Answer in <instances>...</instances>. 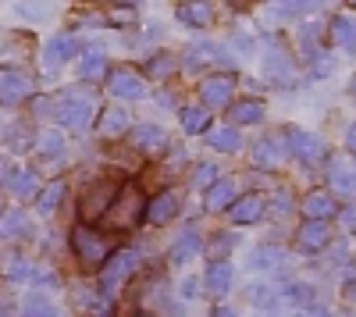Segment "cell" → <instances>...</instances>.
Wrapping results in <instances>:
<instances>
[{"label":"cell","instance_id":"obj_1","mask_svg":"<svg viewBox=\"0 0 356 317\" xmlns=\"http://www.w3.org/2000/svg\"><path fill=\"white\" fill-rule=\"evenodd\" d=\"M100 114V100L97 93H82V90H65L54 100V118L72 132H86L93 125V118Z\"/></svg>","mask_w":356,"mask_h":317},{"label":"cell","instance_id":"obj_2","mask_svg":"<svg viewBox=\"0 0 356 317\" xmlns=\"http://www.w3.org/2000/svg\"><path fill=\"white\" fill-rule=\"evenodd\" d=\"M72 246H75L79 261H82L86 268H100V264H107L111 257H114L107 236L97 232V228H89V225H75V228H72Z\"/></svg>","mask_w":356,"mask_h":317},{"label":"cell","instance_id":"obj_3","mask_svg":"<svg viewBox=\"0 0 356 317\" xmlns=\"http://www.w3.org/2000/svg\"><path fill=\"white\" fill-rule=\"evenodd\" d=\"M136 268H139L136 250H118L111 261H107V268H100V289H104V300H114L118 293H122V289H125V282L136 275Z\"/></svg>","mask_w":356,"mask_h":317},{"label":"cell","instance_id":"obj_4","mask_svg":"<svg viewBox=\"0 0 356 317\" xmlns=\"http://www.w3.org/2000/svg\"><path fill=\"white\" fill-rule=\"evenodd\" d=\"M285 147L296 161L310 164V168L328 161V143H324L317 132H307V129H285Z\"/></svg>","mask_w":356,"mask_h":317},{"label":"cell","instance_id":"obj_5","mask_svg":"<svg viewBox=\"0 0 356 317\" xmlns=\"http://www.w3.org/2000/svg\"><path fill=\"white\" fill-rule=\"evenodd\" d=\"M118 193H122V186H118V182H93V186L86 189V196H82L79 214H82L86 221L107 218L111 207H114V200H118Z\"/></svg>","mask_w":356,"mask_h":317},{"label":"cell","instance_id":"obj_6","mask_svg":"<svg viewBox=\"0 0 356 317\" xmlns=\"http://www.w3.org/2000/svg\"><path fill=\"white\" fill-rule=\"evenodd\" d=\"M139 218H146V200L139 196L136 186H125L122 193H118V200H114V207H111L107 221H111L114 228H132Z\"/></svg>","mask_w":356,"mask_h":317},{"label":"cell","instance_id":"obj_7","mask_svg":"<svg viewBox=\"0 0 356 317\" xmlns=\"http://www.w3.org/2000/svg\"><path fill=\"white\" fill-rule=\"evenodd\" d=\"M235 97V75L221 72V75H207L200 82V100L207 111H218V107H232Z\"/></svg>","mask_w":356,"mask_h":317},{"label":"cell","instance_id":"obj_8","mask_svg":"<svg viewBox=\"0 0 356 317\" xmlns=\"http://www.w3.org/2000/svg\"><path fill=\"white\" fill-rule=\"evenodd\" d=\"M300 214L307 221H332V218L342 214V207H339V200H335L332 189H310L303 196V204H300Z\"/></svg>","mask_w":356,"mask_h":317},{"label":"cell","instance_id":"obj_9","mask_svg":"<svg viewBox=\"0 0 356 317\" xmlns=\"http://www.w3.org/2000/svg\"><path fill=\"white\" fill-rule=\"evenodd\" d=\"M25 97H33V79L18 68H0V104L11 107L22 104Z\"/></svg>","mask_w":356,"mask_h":317},{"label":"cell","instance_id":"obj_10","mask_svg":"<svg viewBox=\"0 0 356 317\" xmlns=\"http://www.w3.org/2000/svg\"><path fill=\"white\" fill-rule=\"evenodd\" d=\"M332 246V228L328 221H303L296 232V250L300 253H321Z\"/></svg>","mask_w":356,"mask_h":317},{"label":"cell","instance_id":"obj_11","mask_svg":"<svg viewBox=\"0 0 356 317\" xmlns=\"http://www.w3.org/2000/svg\"><path fill=\"white\" fill-rule=\"evenodd\" d=\"M235 200H239V182H235V179H218L211 189L203 193V211H207V214L232 211Z\"/></svg>","mask_w":356,"mask_h":317},{"label":"cell","instance_id":"obj_12","mask_svg":"<svg viewBox=\"0 0 356 317\" xmlns=\"http://www.w3.org/2000/svg\"><path fill=\"white\" fill-rule=\"evenodd\" d=\"M264 75L271 79L275 86H292L296 82V65H292V54L282 47H271L264 57Z\"/></svg>","mask_w":356,"mask_h":317},{"label":"cell","instance_id":"obj_13","mask_svg":"<svg viewBox=\"0 0 356 317\" xmlns=\"http://www.w3.org/2000/svg\"><path fill=\"white\" fill-rule=\"evenodd\" d=\"M146 82L132 72V68H114L111 72V97H122V100H146Z\"/></svg>","mask_w":356,"mask_h":317},{"label":"cell","instance_id":"obj_14","mask_svg":"<svg viewBox=\"0 0 356 317\" xmlns=\"http://www.w3.org/2000/svg\"><path fill=\"white\" fill-rule=\"evenodd\" d=\"M178 207H182V200H178V193L171 189H161L150 204H146V221H150L154 228H164L168 221H175Z\"/></svg>","mask_w":356,"mask_h":317},{"label":"cell","instance_id":"obj_15","mask_svg":"<svg viewBox=\"0 0 356 317\" xmlns=\"http://www.w3.org/2000/svg\"><path fill=\"white\" fill-rule=\"evenodd\" d=\"M79 54V40L75 36H54L47 47H43V72H57L65 61H72V57Z\"/></svg>","mask_w":356,"mask_h":317},{"label":"cell","instance_id":"obj_16","mask_svg":"<svg viewBox=\"0 0 356 317\" xmlns=\"http://www.w3.org/2000/svg\"><path fill=\"white\" fill-rule=\"evenodd\" d=\"M264 214H267V200H264L260 193H246V196H239V200L232 204V211H228L232 225H257Z\"/></svg>","mask_w":356,"mask_h":317},{"label":"cell","instance_id":"obj_17","mask_svg":"<svg viewBox=\"0 0 356 317\" xmlns=\"http://www.w3.org/2000/svg\"><path fill=\"white\" fill-rule=\"evenodd\" d=\"M182 65H186V72H196V68H203V65H221V68H228L232 61H228V54H225L221 47H214V43H196V47L186 50Z\"/></svg>","mask_w":356,"mask_h":317},{"label":"cell","instance_id":"obj_18","mask_svg":"<svg viewBox=\"0 0 356 317\" xmlns=\"http://www.w3.org/2000/svg\"><path fill=\"white\" fill-rule=\"evenodd\" d=\"M132 143H136V150L146 154V157H161L168 150V132L161 125H139L132 132Z\"/></svg>","mask_w":356,"mask_h":317},{"label":"cell","instance_id":"obj_19","mask_svg":"<svg viewBox=\"0 0 356 317\" xmlns=\"http://www.w3.org/2000/svg\"><path fill=\"white\" fill-rule=\"evenodd\" d=\"M232 282H235V268H232L228 261H221V264H211V268H207L203 289H207V296H211V300H221V296H228Z\"/></svg>","mask_w":356,"mask_h":317},{"label":"cell","instance_id":"obj_20","mask_svg":"<svg viewBox=\"0 0 356 317\" xmlns=\"http://www.w3.org/2000/svg\"><path fill=\"white\" fill-rule=\"evenodd\" d=\"M264 100H257V97H243V100H235L232 107H228V125H260L264 122Z\"/></svg>","mask_w":356,"mask_h":317},{"label":"cell","instance_id":"obj_21","mask_svg":"<svg viewBox=\"0 0 356 317\" xmlns=\"http://www.w3.org/2000/svg\"><path fill=\"white\" fill-rule=\"evenodd\" d=\"M175 15H178V22H186L193 29H207L214 22V4L211 0H182V4L175 8Z\"/></svg>","mask_w":356,"mask_h":317},{"label":"cell","instance_id":"obj_22","mask_svg":"<svg viewBox=\"0 0 356 317\" xmlns=\"http://www.w3.org/2000/svg\"><path fill=\"white\" fill-rule=\"evenodd\" d=\"M200 250H203V239H200L196 228L189 225L186 232L175 239V246H171V253H168V261H171L175 268H182V264H189V261H193V257H196Z\"/></svg>","mask_w":356,"mask_h":317},{"label":"cell","instance_id":"obj_23","mask_svg":"<svg viewBox=\"0 0 356 317\" xmlns=\"http://www.w3.org/2000/svg\"><path fill=\"white\" fill-rule=\"evenodd\" d=\"M285 264H289V253H285L282 246H275V243L257 246V250L250 253V268H253V271H278V268H285Z\"/></svg>","mask_w":356,"mask_h":317},{"label":"cell","instance_id":"obj_24","mask_svg":"<svg viewBox=\"0 0 356 317\" xmlns=\"http://www.w3.org/2000/svg\"><path fill=\"white\" fill-rule=\"evenodd\" d=\"M328 36H332L335 47L356 54V18H349V15H335V18L328 22Z\"/></svg>","mask_w":356,"mask_h":317},{"label":"cell","instance_id":"obj_25","mask_svg":"<svg viewBox=\"0 0 356 317\" xmlns=\"http://www.w3.org/2000/svg\"><path fill=\"white\" fill-rule=\"evenodd\" d=\"M207 147H214L221 154H235V150H243V132L235 125H214L207 132Z\"/></svg>","mask_w":356,"mask_h":317},{"label":"cell","instance_id":"obj_26","mask_svg":"<svg viewBox=\"0 0 356 317\" xmlns=\"http://www.w3.org/2000/svg\"><path fill=\"white\" fill-rule=\"evenodd\" d=\"M33 236V221L25 211H4L0 214V239H29Z\"/></svg>","mask_w":356,"mask_h":317},{"label":"cell","instance_id":"obj_27","mask_svg":"<svg viewBox=\"0 0 356 317\" xmlns=\"http://www.w3.org/2000/svg\"><path fill=\"white\" fill-rule=\"evenodd\" d=\"M8 189L18 196V200H36L43 189H40V175L33 168H18L15 175H11V182H8Z\"/></svg>","mask_w":356,"mask_h":317},{"label":"cell","instance_id":"obj_28","mask_svg":"<svg viewBox=\"0 0 356 317\" xmlns=\"http://www.w3.org/2000/svg\"><path fill=\"white\" fill-rule=\"evenodd\" d=\"M129 125H132V118L122 111V107H107L104 114H100V136L104 139H118V136H125L129 132Z\"/></svg>","mask_w":356,"mask_h":317},{"label":"cell","instance_id":"obj_29","mask_svg":"<svg viewBox=\"0 0 356 317\" xmlns=\"http://www.w3.org/2000/svg\"><path fill=\"white\" fill-rule=\"evenodd\" d=\"M328 182H332V193L356 196V171H349L346 161H332V168H328Z\"/></svg>","mask_w":356,"mask_h":317},{"label":"cell","instance_id":"obj_30","mask_svg":"<svg viewBox=\"0 0 356 317\" xmlns=\"http://www.w3.org/2000/svg\"><path fill=\"white\" fill-rule=\"evenodd\" d=\"M253 164L264 168V171H275L282 164V147H278V139H260L257 147H253Z\"/></svg>","mask_w":356,"mask_h":317},{"label":"cell","instance_id":"obj_31","mask_svg":"<svg viewBox=\"0 0 356 317\" xmlns=\"http://www.w3.org/2000/svg\"><path fill=\"white\" fill-rule=\"evenodd\" d=\"M61 200H65V182L57 179V182H50V186H43V193L36 196V214H54L57 207H61Z\"/></svg>","mask_w":356,"mask_h":317},{"label":"cell","instance_id":"obj_32","mask_svg":"<svg viewBox=\"0 0 356 317\" xmlns=\"http://www.w3.org/2000/svg\"><path fill=\"white\" fill-rule=\"evenodd\" d=\"M207 125H211V111H207L203 104H200V107H186V111H182V129H186V136L211 132Z\"/></svg>","mask_w":356,"mask_h":317},{"label":"cell","instance_id":"obj_33","mask_svg":"<svg viewBox=\"0 0 356 317\" xmlns=\"http://www.w3.org/2000/svg\"><path fill=\"white\" fill-rule=\"evenodd\" d=\"M107 75V57L104 54H86L79 61V79L82 82H100Z\"/></svg>","mask_w":356,"mask_h":317},{"label":"cell","instance_id":"obj_34","mask_svg":"<svg viewBox=\"0 0 356 317\" xmlns=\"http://www.w3.org/2000/svg\"><path fill=\"white\" fill-rule=\"evenodd\" d=\"M232 246H235V236H232V232H218L211 243H207V257H211L214 264H221L225 257L232 253Z\"/></svg>","mask_w":356,"mask_h":317},{"label":"cell","instance_id":"obj_35","mask_svg":"<svg viewBox=\"0 0 356 317\" xmlns=\"http://www.w3.org/2000/svg\"><path fill=\"white\" fill-rule=\"evenodd\" d=\"M36 154H43V157H61V154H65V136H61V132H43V136L36 139Z\"/></svg>","mask_w":356,"mask_h":317},{"label":"cell","instance_id":"obj_36","mask_svg":"<svg viewBox=\"0 0 356 317\" xmlns=\"http://www.w3.org/2000/svg\"><path fill=\"white\" fill-rule=\"evenodd\" d=\"M18 317H57V307H54L47 296H33V300L22 307Z\"/></svg>","mask_w":356,"mask_h":317},{"label":"cell","instance_id":"obj_37","mask_svg":"<svg viewBox=\"0 0 356 317\" xmlns=\"http://www.w3.org/2000/svg\"><path fill=\"white\" fill-rule=\"evenodd\" d=\"M189 182H193L196 189H203V193H207V189H211V186L218 182V164H196Z\"/></svg>","mask_w":356,"mask_h":317},{"label":"cell","instance_id":"obj_38","mask_svg":"<svg viewBox=\"0 0 356 317\" xmlns=\"http://www.w3.org/2000/svg\"><path fill=\"white\" fill-rule=\"evenodd\" d=\"M289 300L296 303V307H314V285H307V282H292L289 285Z\"/></svg>","mask_w":356,"mask_h":317},{"label":"cell","instance_id":"obj_39","mask_svg":"<svg viewBox=\"0 0 356 317\" xmlns=\"http://www.w3.org/2000/svg\"><path fill=\"white\" fill-rule=\"evenodd\" d=\"M150 79H168L171 72H175V57L171 54H157V57H150Z\"/></svg>","mask_w":356,"mask_h":317},{"label":"cell","instance_id":"obj_40","mask_svg":"<svg viewBox=\"0 0 356 317\" xmlns=\"http://www.w3.org/2000/svg\"><path fill=\"white\" fill-rule=\"evenodd\" d=\"M8 275L11 278H36V268L33 264H29V261H22V257H11V261H8Z\"/></svg>","mask_w":356,"mask_h":317},{"label":"cell","instance_id":"obj_41","mask_svg":"<svg viewBox=\"0 0 356 317\" xmlns=\"http://www.w3.org/2000/svg\"><path fill=\"white\" fill-rule=\"evenodd\" d=\"M250 300L257 307H275V293L267 289V285H250Z\"/></svg>","mask_w":356,"mask_h":317},{"label":"cell","instance_id":"obj_42","mask_svg":"<svg viewBox=\"0 0 356 317\" xmlns=\"http://www.w3.org/2000/svg\"><path fill=\"white\" fill-rule=\"evenodd\" d=\"M321 4H328V0H282V8L289 11H317Z\"/></svg>","mask_w":356,"mask_h":317},{"label":"cell","instance_id":"obj_43","mask_svg":"<svg viewBox=\"0 0 356 317\" xmlns=\"http://www.w3.org/2000/svg\"><path fill=\"white\" fill-rule=\"evenodd\" d=\"M339 221H342L346 232H356V207H346V211L339 214Z\"/></svg>","mask_w":356,"mask_h":317},{"label":"cell","instance_id":"obj_44","mask_svg":"<svg viewBox=\"0 0 356 317\" xmlns=\"http://www.w3.org/2000/svg\"><path fill=\"white\" fill-rule=\"evenodd\" d=\"M300 317H335L328 307H321V303H314V307H303L300 310Z\"/></svg>","mask_w":356,"mask_h":317},{"label":"cell","instance_id":"obj_45","mask_svg":"<svg viewBox=\"0 0 356 317\" xmlns=\"http://www.w3.org/2000/svg\"><path fill=\"white\" fill-rule=\"evenodd\" d=\"M200 285H203L200 278H186V282H182V296H186V300H196V293H200Z\"/></svg>","mask_w":356,"mask_h":317},{"label":"cell","instance_id":"obj_46","mask_svg":"<svg viewBox=\"0 0 356 317\" xmlns=\"http://www.w3.org/2000/svg\"><path fill=\"white\" fill-rule=\"evenodd\" d=\"M132 18H136V15H132V11H129V8H122V15H111V18H107V22H111V25H129V22H132Z\"/></svg>","mask_w":356,"mask_h":317},{"label":"cell","instance_id":"obj_47","mask_svg":"<svg viewBox=\"0 0 356 317\" xmlns=\"http://www.w3.org/2000/svg\"><path fill=\"white\" fill-rule=\"evenodd\" d=\"M346 150L356 157V122H353V125H349V132H346Z\"/></svg>","mask_w":356,"mask_h":317},{"label":"cell","instance_id":"obj_48","mask_svg":"<svg viewBox=\"0 0 356 317\" xmlns=\"http://www.w3.org/2000/svg\"><path fill=\"white\" fill-rule=\"evenodd\" d=\"M346 300H349V303H356V278H353V282H346Z\"/></svg>","mask_w":356,"mask_h":317},{"label":"cell","instance_id":"obj_49","mask_svg":"<svg viewBox=\"0 0 356 317\" xmlns=\"http://www.w3.org/2000/svg\"><path fill=\"white\" fill-rule=\"evenodd\" d=\"M214 317H239V314L228 310V307H218V310H214Z\"/></svg>","mask_w":356,"mask_h":317},{"label":"cell","instance_id":"obj_50","mask_svg":"<svg viewBox=\"0 0 356 317\" xmlns=\"http://www.w3.org/2000/svg\"><path fill=\"white\" fill-rule=\"evenodd\" d=\"M118 4H122V8H132V4H139V0H118Z\"/></svg>","mask_w":356,"mask_h":317},{"label":"cell","instance_id":"obj_51","mask_svg":"<svg viewBox=\"0 0 356 317\" xmlns=\"http://www.w3.org/2000/svg\"><path fill=\"white\" fill-rule=\"evenodd\" d=\"M136 317H150V314H136Z\"/></svg>","mask_w":356,"mask_h":317},{"label":"cell","instance_id":"obj_52","mask_svg":"<svg viewBox=\"0 0 356 317\" xmlns=\"http://www.w3.org/2000/svg\"><path fill=\"white\" fill-rule=\"evenodd\" d=\"M349 4H356V0H349Z\"/></svg>","mask_w":356,"mask_h":317}]
</instances>
